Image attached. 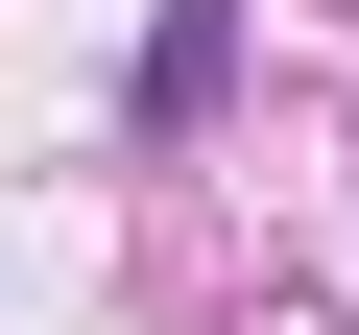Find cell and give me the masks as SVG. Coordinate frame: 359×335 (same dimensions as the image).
Wrapping results in <instances>:
<instances>
[{
  "label": "cell",
  "mask_w": 359,
  "mask_h": 335,
  "mask_svg": "<svg viewBox=\"0 0 359 335\" xmlns=\"http://www.w3.org/2000/svg\"><path fill=\"white\" fill-rule=\"evenodd\" d=\"M216 48H240V0H168L144 25V120H216Z\"/></svg>",
  "instance_id": "cell-1"
}]
</instances>
